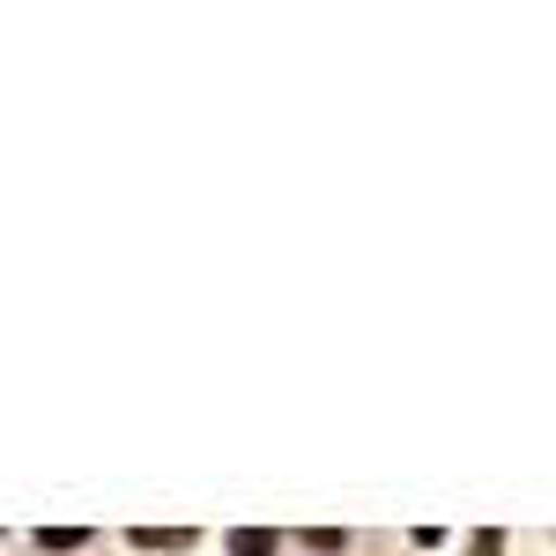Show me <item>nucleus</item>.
Instances as JSON below:
<instances>
[{
  "instance_id": "f257e3e1",
  "label": "nucleus",
  "mask_w": 556,
  "mask_h": 556,
  "mask_svg": "<svg viewBox=\"0 0 556 556\" xmlns=\"http://www.w3.org/2000/svg\"><path fill=\"white\" fill-rule=\"evenodd\" d=\"M134 549H164V556H178V549H193V534H186V527H141V534H134Z\"/></svg>"
},
{
  "instance_id": "f03ea898",
  "label": "nucleus",
  "mask_w": 556,
  "mask_h": 556,
  "mask_svg": "<svg viewBox=\"0 0 556 556\" xmlns=\"http://www.w3.org/2000/svg\"><path fill=\"white\" fill-rule=\"evenodd\" d=\"M83 542H89L83 527H45V534H38V549H45V556H67V549H83Z\"/></svg>"
},
{
  "instance_id": "7ed1b4c3",
  "label": "nucleus",
  "mask_w": 556,
  "mask_h": 556,
  "mask_svg": "<svg viewBox=\"0 0 556 556\" xmlns=\"http://www.w3.org/2000/svg\"><path fill=\"white\" fill-rule=\"evenodd\" d=\"M230 556H275V534H260V527H238V534H230Z\"/></svg>"
}]
</instances>
